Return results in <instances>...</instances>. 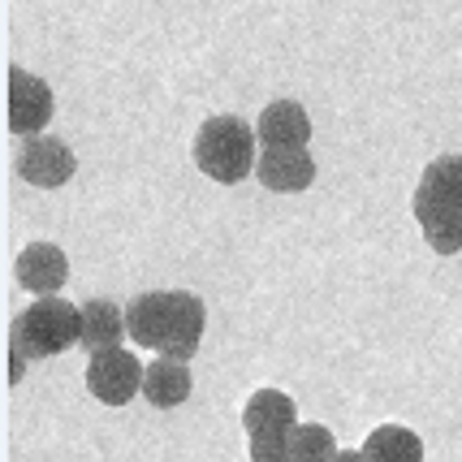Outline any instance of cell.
<instances>
[{
    "label": "cell",
    "instance_id": "cell-1",
    "mask_svg": "<svg viewBox=\"0 0 462 462\" xmlns=\"http://www.w3.org/2000/svg\"><path fill=\"white\" fill-rule=\"evenodd\" d=\"M203 299L190 290H147L125 302V328L134 346L169 359H195L203 342Z\"/></svg>",
    "mask_w": 462,
    "mask_h": 462
},
{
    "label": "cell",
    "instance_id": "cell-2",
    "mask_svg": "<svg viewBox=\"0 0 462 462\" xmlns=\"http://www.w3.org/2000/svg\"><path fill=\"white\" fill-rule=\"evenodd\" d=\"M79 333H82L79 302H65L60 294H43L22 316H14L9 350H18L26 363H40L60 355V350H69V346H79Z\"/></svg>",
    "mask_w": 462,
    "mask_h": 462
},
{
    "label": "cell",
    "instance_id": "cell-3",
    "mask_svg": "<svg viewBox=\"0 0 462 462\" xmlns=\"http://www.w3.org/2000/svg\"><path fill=\"white\" fill-rule=\"evenodd\" d=\"M255 130L234 113L221 117H208L195 134V164H199L203 178L221 181V186H238L242 178L255 173Z\"/></svg>",
    "mask_w": 462,
    "mask_h": 462
},
{
    "label": "cell",
    "instance_id": "cell-4",
    "mask_svg": "<svg viewBox=\"0 0 462 462\" xmlns=\"http://www.w3.org/2000/svg\"><path fill=\"white\" fill-rule=\"evenodd\" d=\"M143 376H147V367L125 346L100 350V355H91V363H87V389L104 406H125L134 393H143Z\"/></svg>",
    "mask_w": 462,
    "mask_h": 462
},
{
    "label": "cell",
    "instance_id": "cell-5",
    "mask_svg": "<svg viewBox=\"0 0 462 462\" xmlns=\"http://www.w3.org/2000/svg\"><path fill=\"white\" fill-rule=\"evenodd\" d=\"M52 87L40 79V74H31V69H22V65H9V104H5V121H9V130L14 134H40L43 125L52 121Z\"/></svg>",
    "mask_w": 462,
    "mask_h": 462
},
{
    "label": "cell",
    "instance_id": "cell-6",
    "mask_svg": "<svg viewBox=\"0 0 462 462\" xmlns=\"http://www.w3.org/2000/svg\"><path fill=\"white\" fill-rule=\"evenodd\" d=\"M18 173L40 190H57L79 173V156L52 134H26L18 152Z\"/></svg>",
    "mask_w": 462,
    "mask_h": 462
},
{
    "label": "cell",
    "instance_id": "cell-7",
    "mask_svg": "<svg viewBox=\"0 0 462 462\" xmlns=\"http://www.w3.org/2000/svg\"><path fill=\"white\" fill-rule=\"evenodd\" d=\"M255 178L263 190H277V195H294L307 190L316 181V161L307 147H263L260 161H255Z\"/></svg>",
    "mask_w": 462,
    "mask_h": 462
},
{
    "label": "cell",
    "instance_id": "cell-8",
    "mask_svg": "<svg viewBox=\"0 0 462 462\" xmlns=\"http://www.w3.org/2000/svg\"><path fill=\"white\" fill-rule=\"evenodd\" d=\"M14 273H18L22 290H31L35 299H43V294H60V285L69 277V260H65V251L57 242H26L18 251Z\"/></svg>",
    "mask_w": 462,
    "mask_h": 462
},
{
    "label": "cell",
    "instance_id": "cell-9",
    "mask_svg": "<svg viewBox=\"0 0 462 462\" xmlns=\"http://www.w3.org/2000/svg\"><path fill=\"white\" fill-rule=\"evenodd\" d=\"M462 208V156H437V161L423 169L420 186L411 195V212H449Z\"/></svg>",
    "mask_w": 462,
    "mask_h": 462
},
{
    "label": "cell",
    "instance_id": "cell-10",
    "mask_svg": "<svg viewBox=\"0 0 462 462\" xmlns=\"http://www.w3.org/2000/svg\"><path fill=\"white\" fill-rule=\"evenodd\" d=\"M255 134H260L263 147H307L311 117L299 100H273L255 121Z\"/></svg>",
    "mask_w": 462,
    "mask_h": 462
},
{
    "label": "cell",
    "instance_id": "cell-11",
    "mask_svg": "<svg viewBox=\"0 0 462 462\" xmlns=\"http://www.w3.org/2000/svg\"><path fill=\"white\" fill-rule=\"evenodd\" d=\"M242 428L246 437H260V432H294L299 428V406L290 393L282 389H255L246 406H242Z\"/></svg>",
    "mask_w": 462,
    "mask_h": 462
},
{
    "label": "cell",
    "instance_id": "cell-12",
    "mask_svg": "<svg viewBox=\"0 0 462 462\" xmlns=\"http://www.w3.org/2000/svg\"><path fill=\"white\" fill-rule=\"evenodd\" d=\"M79 307H82L79 346L87 355L113 350V346H121V337L130 333V328H125V311H121L113 299H87V302H79Z\"/></svg>",
    "mask_w": 462,
    "mask_h": 462
},
{
    "label": "cell",
    "instance_id": "cell-13",
    "mask_svg": "<svg viewBox=\"0 0 462 462\" xmlns=\"http://www.w3.org/2000/svg\"><path fill=\"white\" fill-rule=\"evenodd\" d=\"M143 398L156 406V411L181 406L186 398H190V363H186V359H169V355H161L156 363H147V376H143Z\"/></svg>",
    "mask_w": 462,
    "mask_h": 462
},
{
    "label": "cell",
    "instance_id": "cell-14",
    "mask_svg": "<svg viewBox=\"0 0 462 462\" xmlns=\"http://www.w3.org/2000/svg\"><path fill=\"white\" fill-rule=\"evenodd\" d=\"M359 449L367 462H423L420 432H411L402 423H381V428H372Z\"/></svg>",
    "mask_w": 462,
    "mask_h": 462
},
{
    "label": "cell",
    "instance_id": "cell-15",
    "mask_svg": "<svg viewBox=\"0 0 462 462\" xmlns=\"http://www.w3.org/2000/svg\"><path fill=\"white\" fill-rule=\"evenodd\" d=\"M423 229V238L428 246L437 251V255H458L462 251V208H449V212H423L415 217Z\"/></svg>",
    "mask_w": 462,
    "mask_h": 462
},
{
    "label": "cell",
    "instance_id": "cell-16",
    "mask_svg": "<svg viewBox=\"0 0 462 462\" xmlns=\"http://www.w3.org/2000/svg\"><path fill=\"white\" fill-rule=\"evenodd\" d=\"M337 458V441L324 423H299L290 432V462H333Z\"/></svg>",
    "mask_w": 462,
    "mask_h": 462
},
{
    "label": "cell",
    "instance_id": "cell-17",
    "mask_svg": "<svg viewBox=\"0 0 462 462\" xmlns=\"http://www.w3.org/2000/svg\"><path fill=\"white\" fill-rule=\"evenodd\" d=\"M251 445V462H290V432H260L246 437Z\"/></svg>",
    "mask_w": 462,
    "mask_h": 462
},
{
    "label": "cell",
    "instance_id": "cell-18",
    "mask_svg": "<svg viewBox=\"0 0 462 462\" xmlns=\"http://www.w3.org/2000/svg\"><path fill=\"white\" fill-rule=\"evenodd\" d=\"M22 367H26V359L18 350H9V381H22Z\"/></svg>",
    "mask_w": 462,
    "mask_h": 462
},
{
    "label": "cell",
    "instance_id": "cell-19",
    "mask_svg": "<svg viewBox=\"0 0 462 462\" xmlns=\"http://www.w3.org/2000/svg\"><path fill=\"white\" fill-rule=\"evenodd\" d=\"M333 462H367V458H363V449H337Z\"/></svg>",
    "mask_w": 462,
    "mask_h": 462
}]
</instances>
